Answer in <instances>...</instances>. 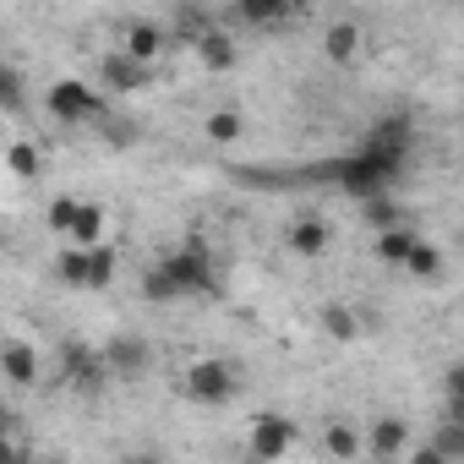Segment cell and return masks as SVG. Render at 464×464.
<instances>
[{
    "instance_id": "cell-15",
    "label": "cell",
    "mask_w": 464,
    "mask_h": 464,
    "mask_svg": "<svg viewBox=\"0 0 464 464\" xmlns=\"http://www.w3.org/2000/svg\"><path fill=\"white\" fill-rule=\"evenodd\" d=\"M290 12H295L290 0H236V6H229V17L246 23V28H274V23H285Z\"/></svg>"
},
{
    "instance_id": "cell-6",
    "label": "cell",
    "mask_w": 464,
    "mask_h": 464,
    "mask_svg": "<svg viewBox=\"0 0 464 464\" xmlns=\"http://www.w3.org/2000/svg\"><path fill=\"white\" fill-rule=\"evenodd\" d=\"M61 377L77 388V393H99L110 377H104V361H99V350L93 344H82V339H66L61 344Z\"/></svg>"
},
{
    "instance_id": "cell-33",
    "label": "cell",
    "mask_w": 464,
    "mask_h": 464,
    "mask_svg": "<svg viewBox=\"0 0 464 464\" xmlns=\"http://www.w3.org/2000/svg\"><path fill=\"white\" fill-rule=\"evenodd\" d=\"M131 137H137V131H131V121H104V142H110V148H126Z\"/></svg>"
},
{
    "instance_id": "cell-30",
    "label": "cell",
    "mask_w": 464,
    "mask_h": 464,
    "mask_svg": "<svg viewBox=\"0 0 464 464\" xmlns=\"http://www.w3.org/2000/svg\"><path fill=\"white\" fill-rule=\"evenodd\" d=\"M72 213H77V197H55V202H50V213H44V218H50L55 236H66V229H72Z\"/></svg>"
},
{
    "instance_id": "cell-21",
    "label": "cell",
    "mask_w": 464,
    "mask_h": 464,
    "mask_svg": "<svg viewBox=\"0 0 464 464\" xmlns=\"http://www.w3.org/2000/svg\"><path fill=\"white\" fill-rule=\"evenodd\" d=\"M442 246H431V241H415L410 246V257H404V274H415V279H437L442 274Z\"/></svg>"
},
{
    "instance_id": "cell-25",
    "label": "cell",
    "mask_w": 464,
    "mask_h": 464,
    "mask_svg": "<svg viewBox=\"0 0 464 464\" xmlns=\"http://www.w3.org/2000/svg\"><path fill=\"white\" fill-rule=\"evenodd\" d=\"M442 410H448L442 420H464V366H459V361H453L448 377H442Z\"/></svg>"
},
{
    "instance_id": "cell-11",
    "label": "cell",
    "mask_w": 464,
    "mask_h": 464,
    "mask_svg": "<svg viewBox=\"0 0 464 464\" xmlns=\"http://www.w3.org/2000/svg\"><path fill=\"white\" fill-rule=\"evenodd\" d=\"M410 437H415V431H410V420H404V415H377V420L361 431V448H372L377 459H393V453H404V448H410Z\"/></svg>"
},
{
    "instance_id": "cell-20",
    "label": "cell",
    "mask_w": 464,
    "mask_h": 464,
    "mask_svg": "<svg viewBox=\"0 0 464 464\" xmlns=\"http://www.w3.org/2000/svg\"><path fill=\"white\" fill-rule=\"evenodd\" d=\"M6 169H12L17 180H39V175H44V153H39L28 137H17V142H6Z\"/></svg>"
},
{
    "instance_id": "cell-4",
    "label": "cell",
    "mask_w": 464,
    "mask_h": 464,
    "mask_svg": "<svg viewBox=\"0 0 464 464\" xmlns=\"http://www.w3.org/2000/svg\"><path fill=\"white\" fill-rule=\"evenodd\" d=\"M295 437H301V426H295L290 415L268 410V415H257V420H252V431H246V448H252V459H257V464H279V459H290Z\"/></svg>"
},
{
    "instance_id": "cell-14",
    "label": "cell",
    "mask_w": 464,
    "mask_h": 464,
    "mask_svg": "<svg viewBox=\"0 0 464 464\" xmlns=\"http://www.w3.org/2000/svg\"><path fill=\"white\" fill-rule=\"evenodd\" d=\"M197 61H202V72H236V61H241V50H236V39H229V34H202L197 44Z\"/></svg>"
},
{
    "instance_id": "cell-36",
    "label": "cell",
    "mask_w": 464,
    "mask_h": 464,
    "mask_svg": "<svg viewBox=\"0 0 464 464\" xmlns=\"http://www.w3.org/2000/svg\"><path fill=\"white\" fill-rule=\"evenodd\" d=\"M6 420H12V415H6V404H0V431H6Z\"/></svg>"
},
{
    "instance_id": "cell-10",
    "label": "cell",
    "mask_w": 464,
    "mask_h": 464,
    "mask_svg": "<svg viewBox=\"0 0 464 464\" xmlns=\"http://www.w3.org/2000/svg\"><path fill=\"white\" fill-rule=\"evenodd\" d=\"M410 142H415V121L404 110L377 115L372 131H366V148H382V153H399V159H410Z\"/></svg>"
},
{
    "instance_id": "cell-16",
    "label": "cell",
    "mask_w": 464,
    "mask_h": 464,
    "mask_svg": "<svg viewBox=\"0 0 464 464\" xmlns=\"http://www.w3.org/2000/svg\"><path fill=\"white\" fill-rule=\"evenodd\" d=\"M202 137H208L213 148L241 142V137H246V115H241V110H213V115H202Z\"/></svg>"
},
{
    "instance_id": "cell-29",
    "label": "cell",
    "mask_w": 464,
    "mask_h": 464,
    "mask_svg": "<svg viewBox=\"0 0 464 464\" xmlns=\"http://www.w3.org/2000/svg\"><path fill=\"white\" fill-rule=\"evenodd\" d=\"M142 295H148V301H159V306H164V301H180V295H175V285H169L159 268H148V274H142Z\"/></svg>"
},
{
    "instance_id": "cell-22",
    "label": "cell",
    "mask_w": 464,
    "mask_h": 464,
    "mask_svg": "<svg viewBox=\"0 0 464 464\" xmlns=\"http://www.w3.org/2000/svg\"><path fill=\"white\" fill-rule=\"evenodd\" d=\"M323 448H328V459H355V453H361V431H355L350 420H328Z\"/></svg>"
},
{
    "instance_id": "cell-28",
    "label": "cell",
    "mask_w": 464,
    "mask_h": 464,
    "mask_svg": "<svg viewBox=\"0 0 464 464\" xmlns=\"http://www.w3.org/2000/svg\"><path fill=\"white\" fill-rule=\"evenodd\" d=\"M115 279V246H93L88 252V290H110Z\"/></svg>"
},
{
    "instance_id": "cell-31",
    "label": "cell",
    "mask_w": 464,
    "mask_h": 464,
    "mask_svg": "<svg viewBox=\"0 0 464 464\" xmlns=\"http://www.w3.org/2000/svg\"><path fill=\"white\" fill-rule=\"evenodd\" d=\"M0 104H6V110L23 104V77H17L12 66H0Z\"/></svg>"
},
{
    "instance_id": "cell-38",
    "label": "cell",
    "mask_w": 464,
    "mask_h": 464,
    "mask_svg": "<svg viewBox=\"0 0 464 464\" xmlns=\"http://www.w3.org/2000/svg\"><path fill=\"white\" fill-rule=\"evenodd\" d=\"M0 246H6V229H0Z\"/></svg>"
},
{
    "instance_id": "cell-24",
    "label": "cell",
    "mask_w": 464,
    "mask_h": 464,
    "mask_svg": "<svg viewBox=\"0 0 464 464\" xmlns=\"http://www.w3.org/2000/svg\"><path fill=\"white\" fill-rule=\"evenodd\" d=\"M361 213H366V224H372V236H382V229L404 224V213H399L393 197H372V202H361Z\"/></svg>"
},
{
    "instance_id": "cell-5",
    "label": "cell",
    "mask_w": 464,
    "mask_h": 464,
    "mask_svg": "<svg viewBox=\"0 0 464 464\" xmlns=\"http://www.w3.org/2000/svg\"><path fill=\"white\" fill-rule=\"evenodd\" d=\"M99 361H104V377H115V382H137V377L153 366V344H148L142 334H115V339L99 350Z\"/></svg>"
},
{
    "instance_id": "cell-34",
    "label": "cell",
    "mask_w": 464,
    "mask_h": 464,
    "mask_svg": "<svg viewBox=\"0 0 464 464\" xmlns=\"http://www.w3.org/2000/svg\"><path fill=\"white\" fill-rule=\"evenodd\" d=\"M410 464H448V459H442L431 442H415V448H410Z\"/></svg>"
},
{
    "instance_id": "cell-32",
    "label": "cell",
    "mask_w": 464,
    "mask_h": 464,
    "mask_svg": "<svg viewBox=\"0 0 464 464\" xmlns=\"http://www.w3.org/2000/svg\"><path fill=\"white\" fill-rule=\"evenodd\" d=\"M121 464H169V453L164 448H126Z\"/></svg>"
},
{
    "instance_id": "cell-37",
    "label": "cell",
    "mask_w": 464,
    "mask_h": 464,
    "mask_svg": "<svg viewBox=\"0 0 464 464\" xmlns=\"http://www.w3.org/2000/svg\"><path fill=\"white\" fill-rule=\"evenodd\" d=\"M39 464H66V459H39Z\"/></svg>"
},
{
    "instance_id": "cell-8",
    "label": "cell",
    "mask_w": 464,
    "mask_h": 464,
    "mask_svg": "<svg viewBox=\"0 0 464 464\" xmlns=\"http://www.w3.org/2000/svg\"><path fill=\"white\" fill-rule=\"evenodd\" d=\"M164 44H169V34H164L159 23H148V17H137V23H126V39H121V55L153 72V66H159V55H164Z\"/></svg>"
},
{
    "instance_id": "cell-39",
    "label": "cell",
    "mask_w": 464,
    "mask_h": 464,
    "mask_svg": "<svg viewBox=\"0 0 464 464\" xmlns=\"http://www.w3.org/2000/svg\"><path fill=\"white\" fill-rule=\"evenodd\" d=\"M377 464H388V459H377Z\"/></svg>"
},
{
    "instance_id": "cell-23",
    "label": "cell",
    "mask_w": 464,
    "mask_h": 464,
    "mask_svg": "<svg viewBox=\"0 0 464 464\" xmlns=\"http://www.w3.org/2000/svg\"><path fill=\"white\" fill-rule=\"evenodd\" d=\"M55 279H61V285H72V290H88V252L66 246V252L55 257Z\"/></svg>"
},
{
    "instance_id": "cell-26",
    "label": "cell",
    "mask_w": 464,
    "mask_h": 464,
    "mask_svg": "<svg viewBox=\"0 0 464 464\" xmlns=\"http://www.w3.org/2000/svg\"><path fill=\"white\" fill-rule=\"evenodd\" d=\"M431 448H437L448 464H459V459H464V420H442V426L431 431Z\"/></svg>"
},
{
    "instance_id": "cell-3",
    "label": "cell",
    "mask_w": 464,
    "mask_h": 464,
    "mask_svg": "<svg viewBox=\"0 0 464 464\" xmlns=\"http://www.w3.org/2000/svg\"><path fill=\"white\" fill-rule=\"evenodd\" d=\"M241 393V377H236V366L229 361H191V372H186V399L191 404H229Z\"/></svg>"
},
{
    "instance_id": "cell-9",
    "label": "cell",
    "mask_w": 464,
    "mask_h": 464,
    "mask_svg": "<svg viewBox=\"0 0 464 464\" xmlns=\"http://www.w3.org/2000/svg\"><path fill=\"white\" fill-rule=\"evenodd\" d=\"M0 377L12 388H34L39 382V350L28 339H0Z\"/></svg>"
},
{
    "instance_id": "cell-7",
    "label": "cell",
    "mask_w": 464,
    "mask_h": 464,
    "mask_svg": "<svg viewBox=\"0 0 464 464\" xmlns=\"http://www.w3.org/2000/svg\"><path fill=\"white\" fill-rule=\"evenodd\" d=\"M285 246H290L295 257L317 263V257L334 246V224H328L323 213H301V218H290V229H285Z\"/></svg>"
},
{
    "instance_id": "cell-13",
    "label": "cell",
    "mask_w": 464,
    "mask_h": 464,
    "mask_svg": "<svg viewBox=\"0 0 464 464\" xmlns=\"http://www.w3.org/2000/svg\"><path fill=\"white\" fill-rule=\"evenodd\" d=\"M104 202H82L77 197V213H72V229H66V241L77 246V252H93V246H104Z\"/></svg>"
},
{
    "instance_id": "cell-27",
    "label": "cell",
    "mask_w": 464,
    "mask_h": 464,
    "mask_svg": "<svg viewBox=\"0 0 464 464\" xmlns=\"http://www.w3.org/2000/svg\"><path fill=\"white\" fill-rule=\"evenodd\" d=\"M175 34H180L186 44H197L202 34H213V17H208L202 6H180V12H175Z\"/></svg>"
},
{
    "instance_id": "cell-1",
    "label": "cell",
    "mask_w": 464,
    "mask_h": 464,
    "mask_svg": "<svg viewBox=\"0 0 464 464\" xmlns=\"http://www.w3.org/2000/svg\"><path fill=\"white\" fill-rule=\"evenodd\" d=\"M159 274L175 285V295H218V274H213V257L208 246H180L159 263Z\"/></svg>"
},
{
    "instance_id": "cell-17",
    "label": "cell",
    "mask_w": 464,
    "mask_h": 464,
    "mask_svg": "<svg viewBox=\"0 0 464 464\" xmlns=\"http://www.w3.org/2000/svg\"><path fill=\"white\" fill-rule=\"evenodd\" d=\"M420 236L410 224H393V229H382V236L372 241V252H377V263H388V268H404V257H410V246H415Z\"/></svg>"
},
{
    "instance_id": "cell-18",
    "label": "cell",
    "mask_w": 464,
    "mask_h": 464,
    "mask_svg": "<svg viewBox=\"0 0 464 464\" xmlns=\"http://www.w3.org/2000/svg\"><path fill=\"white\" fill-rule=\"evenodd\" d=\"M317 323H323V334H328L334 344H350V339H361V317H355L344 301H328V306L317 312Z\"/></svg>"
},
{
    "instance_id": "cell-35",
    "label": "cell",
    "mask_w": 464,
    "mask_h": 464,
    "mask_svg": "<svg viewBox=\"0 0 464 464\" xmlns=\"http://www.w3.org/2000/svg\"><path fill=\"white\" fill-rule=\"evenodd\" d=\"M0 464H28V453H23V448L6 437V431H0Z\"/></svg>"
},
{
    "instance_id": "cell-12",
    "label": "cell",
    "mask_w": 464,
    "mask_h": 464,
    "mask_svg": "<svg viewBox=\"0 0 464 464\" xmlns=\"http://www.w3.org/2000/svg\"><path fill=\"white\" fill-rule=\"evenodd\" d=\"M99 82H104L110 93H142V88L153 82V72H148V66H137V61H126L121 50H110V55L99 61Z\"/></svg>"
},
{
    "instance_id": "cell-19",
    "label": "cell",
    "mask_w": 464,
    "mask_h": 464,
    "mask_svg": "<svg viewBox=\"0 0 464 464\" xmlns=\"http://www.w3.org/2000/svg\"><path fill=\"white\" fill-rule=\"evenodd\" d=\"M355 50H361V23H328L323 55H328V61H355Z\"/></svg>"
},
{
    "instance_id": "cell-2",
    "label": "cell",
    "mask_w": 464,
    "mask_h": 464,
    "mask_svg": "<svg viewBox=\"0 0 464 464\" xmlns=\"http://www.w3.org/2000/svg\"><path fill=\"white\" fill-rule=\"evenodd\" d=\"M44 110H50L61 126L104 121V93H99V88H88V82H77V77H61V82H50V93H44Z\"/></svg>"
}]
</instances>
